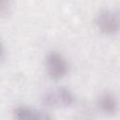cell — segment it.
Returning a JSON list of instances; mask_svg holds the SVG:
<instances>
[{
  "label": "cell",
  "instance_id": "cell-2",
  "mask_svg": "<svg viewBox=\"0 0 120 120\" xmlns=\"http://www.w3.org/2000/svg\"><path fill=\"white\" fill-rule=\"evenodd\" d=\"M45 68L48 76L52 80H61L64 78L69 69V65L67 58L58 52H51L45 59Z\"/></svg>",
  "mask_w": 120,
  "mask_h": 120
},
{
  "label": "cell",
  "instance_id": "cell-3",
  "mask_svg": "<svg viewBox=\"0 0 120 120\" xmlns=\"http://www.w3.org/2000/svg\"><path fill=\"white\" fill-rule=\"evenodd\" d=\"M98 29L104 35H114L120 27V19L116 12L110 9L101 10L96 18Z\"/></svg>",
  "mask_w": 120,
  "mask_h": 120
},
{
  "label": "cell",
  "instance_id": "cell-4",
  "mask_svg": "<svg viewBox=\"0 0 120 120\" xmlns=\"http://www.w3.org/2000/svg\"><path fill=\"white\" fill-rule=\"evenodd\" d=\"M14 120H52L51 115L41 110L35 108L20 105L17 106L13 111Z\"/></svg>",
  "mask_w": 120,
  "mask_h": 120
},
{
  "label": "cell",
  "instance_id": "cell-5",
  "mask_svg": "<svg viewBox=\"0 0 120 120\" xmlns=\"http://www.w3.org/2000/svg\"><path fill=\"white\" fill-rule=\"evenodd\" d=\"M98 107L103 113L108 115H112L117 112L119 104L116 97L113 94L110 92H105L98 97Z\"/></svg>",
  "mask_w": 120,
  "mask_h": 120
},
{
  "label": "cell",
  "instance_id": "cell-1",
  "mask_svg": "<svg viewBox=\"0 0 120 120\" xmlns=\"http://www.w3.org/2000/svg\"><path fill=\"white\" fill-rule=\"evenodd\" d=\"M75 102V95L66 87L60 86L48 91L42 98V103L47 107H69Z\"/></svg>",
  "mask_w": 120,
  "mask_h": 120
}]
</instances>
